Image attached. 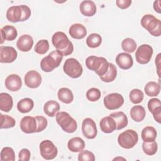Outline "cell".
<instances>
[{
  "instance_id": "6da1fadb",
  "label": "cell",
  "mask_w": 161,
  "mask_h": 161,
  "mask_svg": "<svg viewBox=\"0 0 161 161\" xmlns=\"http://www.w3.org/2000/svg\"><path fill=\"white\" fill-rule=\"evenodd\" d=\"M53 45L63 56L70 55L74 51L72 43L69 40L66 34L62 31L55 32L52 38Z\"/></svg>"
},
{
  "instance_id": "74e56055",
  "label": "cell",
  "mask_w": 161,
  "mask_h": 161,
  "mask_svg": "<svg viewBox=\"0 0 161 161\" xmlns=\"http://www.w3.org/2000/svg\"><path fill=\"white\" fill-rule=\"evenodd\" d=\"M129 97L132 103L138 104L143 101L144 94L141 90L138 89H133L130 91L129 94Z\"/></svg>"
},
{
  "instance_id": "5bb4252c",
  "label": "cell",
  "mask_w": 161,
  "mask_h": 161,
  "mask_svg": "<svg viewBox=\"0 0 161 161\" xmlns=\"http://www.w3.org/2000/svg\"><path fill=\"white\" fill-rule=\"evenodd\" d=\"M20 128L23 133H35L37 128V123L35 117L26 116H24L20 121Z\"/></svg>"
},
{
  "instance_id": "ab89813d",
  "label": "cell",
  "mask_w": 161,
  "mask_h": 161,
  "mask_svg": "<svg viewBox=\"0 0 161 161\" xmlns=\"http://www.w3.org/2000/svg\"><path fill=\"white\" fill-rule=\"evenodd\" d=\"M101 96V93L100 90L95 87L89 89L86 92L87 99L91 102H95L98 101L100 99Z\"/></svg>"
},
{
  "instance_id": "4316f807",
  "label": "cell",
  "mask_w": 161,
  "mask_h": 161,
  "mask_svg": "<svg viewBox=\"0 0 161 161\" xmlns=\"http://www.w3.org/2000/svg\"><path fill=\"white\" fill-rule=\"evenodd\" d=\"M60 109V104L54 100H50L45 103L43 106L44 113L50 117H53Z\"/></svg>"
},
{
  "instance_id": "e575fe53",
  "label": "cell",
  "mask_w": 161,
  "mask_h": 161,
  "mask_svg": "<svg viewBox=\"0 0 161 161\" xmlns=\"http://www.w3.org/2000/svg\"><path fill=\"white\" fill-rule=\"evenodd\" d=\"M136 43L131 38H126L121 42V48L126 53H133L136 48Z\"/></svg>"
},
{
  "instance_id": "484cf974",
  "label": "cell",
  "mask_w": 161,
  "mask_h": 161,
  "mask_svg": "<svg viewBox=\"0 0 161 161\" xmlns=\"http://www.w3.org/2000/svg\"><path fill=\"white\" fill-rule=\"evenodd\" d=\"M130 114L133 120L136 122H141L145 119L146 111L142 106L136 105L131 108Z\"/></svg>"
},
{
  "instance_id": "bcb514c9",
  "label": "cell",
  "mask_w": 161,
  "mask_h": 161,
  "mask_svg": "<svg viewBox=\"0 0 161 161\" xmlns=\"http://www.w3.org/2000/svg\"><path fill=\"white\" fill-rule=\"evenodd\" d=\"M23 11V18L21 21H25L27 20L31 16L30 8L26 5H21Z\"/></svg>"
},
{
  "instance_id": "4dcf8cb0",
  "label": "cell",
  "mask_w": 161,
  "mask_h": 161,
  "mask_svg": "<svg viewBox=\"0 0 161 161\" xmlns=\"http://www.w3.org/2000/svg\"><path fill=\"white\" fill-rule=\"evenodd\" d=\"M144 91L148 96L155 97L159 94L160 91V86L155 82L150 81L145 86Z\"/></svg>"
},
{
  "instance_id": "44dd1931",
  "label": "cell",
  "mask_w": 161,
  "mask_h": 161,
  "mask_svg": "<svg viewBox=\"0 0 161 161\" xmlns=\"http://www.w3.org/2000/svg\"><path fill=\"white\" fill-rule=\"evenodd\" d=\"M101 130L105 133H111L116 129V124L114 119L111 116L103 118L99 122Z\"/></svg>"
},
{
  "instance_id": "8992f818",
  "label": "cell",
  "mask_w": 161,
  "mask_h": 161,
  "mask_svg": "<svg viewBox=\"0 0 161 161\" xmlns=\"http://www.w3.org/2000/svg\"><path fill=\"white\" fill-rule=\"evenodd\" d=\"M138 141V133L133 130L128 129L120 133L118 137V143L122 148H133Z\"/></svg>"
},
{
  "instance_id": "60d3db41",
  "label": "cell",
  "mask_w": 161,
  "mask_h": 161,
  "mask_svg": "<svg viewBox=\"0 0 161 161\" xmlns=\"http://www.w3.org/2000/svg\"><path fill=\"white\" fill-rule=\"evenodd\" d=\"M78 160L79 161H94L95 156L89 150H82L78 155Z\"/></svg>"
},
{
  "instance_id": "8d00e7d4",
  "label": "cell",
  "mask_w": 161,
  "mask_h": 161,
  "mask_svg": "<svg viewBox=\"0 0 161 161\" xmlns=\"http://www.w3.org/2000/svg\"><path fill=\"white\" fill-rule=\"evenodd\" d=\"M15 160V153L13 149L9 147H4L1 152V161H14Z\"/></svg>"
},
{
  "instance_id": "d590c367",
  "label": "cell",
  "mask_w": 161,
  "mask_h": 161,
  "mask_svg": "<svg viewBox=\"0 0 161 161\" xmlns=\"http://www.w3.org/2000/svg\"><path fill=\"white\" fill-rule=\"evenodd\" d=\"M16 121L15 119L9 116L6 114H1V129H7L13 128L15 126Z\"/></svg>"
},
{
  "instance_id": "30bf717a",
  "label": "cell",
  "mask_w": 161,
  "mask_h": 161,
  "mask_svg": "<svg viewBox=\"0 0 161 161\" xmlns=\"http://www.w3.org/2000/svg\"><path fill=\"white\" fill-rule=\"evenodd\" d=\"M106 108L109 110H114L119 108L124 103L123 96L119 93L113 92L106 95L103 99Z\"/></svg>"
},
{
  "instance_id": "9a60e30c",
  "label": "cell",
  "mask_w": 161,
  "mask_h": 161,
  "mask_svg": "<svg viewBox=\"0 0 161 161\" xmlns=\"http://www.w3.org/2000/svg\"><path fill=\"white\" fill-rule=\"evenodd\" d=\"M4 84L8 90L11 91H17L21 87V79L17 74H10L6 78Z\"/></svg>"
},
{
  "instance_id": "681fc988",
  "label": "cell",
  "mask_w": 161,
  "mask_h": 161,
  "mask_svg": "<svg viewBox=\"0 0 161 161\" xmlns=\"http://www.w3.org/2000/svg\"><path fill=\"white\" fill-rule=\"evenodd\" d=\"M155 64L157 67V74L159 77H160V53H158L157 55V58H155Z\"/></svg>"
},
{
  "instance_id": "d4e9b609",
  "label": "cell",
  "mask_w": 161,
  "mask_h": 161,
  "mask_svg": "<svg viewBox=\"0 0 161 161\" xmlns=\"http://www.w3.org/2000/svg\"><path fill=\"white\" fill-rule=\"evenodd\" d=\"M67 147L72 152H80L85 147V142L80 137H74L69 140Z\"/></svg>"
},
{
  "instance_id": "9c48e42d",
  "label": "cell",
  "mask_w": 161,
  "mask_h": 161,
  "mask_svg": "<svg viewBox=\"0 0 161 161\" xmlns=\"http://www.w3.org/2000/svg\"><path fill=\"white\" fill-rule=\"evenodd\" d=\"M153 52V48L150 45L148 44L140 45L135 53L136 62L140 64H148L152 58Z\"/></svg>"
},
{
  "instance_id": "f6af8a7d",
  "label": "cell",
  "mask_w": 161,
  "mask_h": 161,
  "mask_svg": "<svg viewBox=\"0 0 161 161\" xmlns=\"http://www.w3.org/2000/svg\"><path fill=\"white\" fill-rule=\"evenodd\" d=\"M131 0H116V3L117 6L121 9H125L130 7V6L131 4Z\"/></svg>"
},
{
  "instance_id": "b9f144b4",
  "label": "cell",
  "mask_w": 161,
  "mask_h": 161,
  "mask_svg": "<svg viewBox=\"0 0 161 161\" xmlns=\"http://www.w3.org/2000/svg\"><path fill=\"white\" fill-rule=\"evenodd\" d=\"M35 118L37 123V128L36 132H41L47 128L48 125L47 119L42 116H35Z\"/></svg>"
},
{
  "instance_id": "603a6c76",
  "label": "cell",
  "mask_w": 161,
  "mask_h": 161,
  "mask_svg": "<svg viewBox=\"0 0 161 161\" xmlns=\"http://www.w3.org/2000/svg\"><path fill=\"white\" fill-rule=\"evenodd\" d=\"M109 116L112 117L116 124V129L118 130H121L128 125V120L127 116L122 111H118L111 113Z\"/></svg>"
},
{
  "instance_id": "83f0119b",
  "label": "cell",
  "mask_w": 161,
  "mask_h": 161,
  "mask_svg": "<svg viewBox=\"0 0 161 161\" xmlns=\"http://www.w3.org/2000/svg\"><path fill=\"white\" fill-rule=\"evenodd\" d=\"M58 99L64 103L70 104L74 100V94L70 89L67 87L60 88L57 92Z\"/></svg>"
},
{
  "instance_id": "836d02e7",
  "label": "cell",
  "mask_w": 161,
  "mask_h": 161,
  "mask_svg": "<svg viewBox=\"0 0 161 161\" xmlns=\"http://www.w3.org/2000/svg\"><path fill=\"white\" fill-rule=\"evenodd\" d=\"M158 149L157 143L155 141L150 142H143L142 143V150L148 155H153L156 153Z\"/></svg>"
},
{
  "instance_id": "1f68e13d",
  "label": "cell",
  "mask_w": 161,
  "mask_h": 161,
  "mask_svg": "<svg viewBox=\"0 0 161 161\" xmlns=\"http://www.w3.org/2000/svg\"><path fill=\"white\" fill-rule=\"evenodd\" d=\"M116 75H117V69L116 66L113 64L109 62V69L108 71L104 75L99 77L101 80H103V82H113L116 79Z\"/></svg>"
},
{
  "instance_id": "3957f363",
  "label": "cell",
  "mask_w": 161,
  "mask_h": 161,
  "mask_svg": "<svg viewBox=\"0 0 161 161\" xmlns=\"http://www.w3.org/2000/svg\"><path fill=\"white\" fill-rule=\"evenodd\" d=\"M63 59V55L57 50L43 57L40 62V67L43 72H50L58 67Z\"/></svg>"
},
{
  "instance_id": "ac0fdd59",
  "label": "cell",
  "mask_w": 161,
  "mask_h": 161,
  "mask_svg": "<svg viewBox=\"0 0 161 161\" xmlns=\"http://www.w3.org/2000/svg\"><path fill=\"white\" fill-rule=\"evenodd\" d=\"M33 45V39L29 35H23L18 38L16 42L18 48L24 52L30 51Z\"/></svg>"
},
{
  "instance_id": "7402d4cb",
  "label": "cell",
  "mask_w": 161,
  "mask_h": 161,
  "mask_svg": "<svg viewBox=\"0 0 161 161\" xmlns=\"http://www.w3.org/2000/svg\"><path fill=\"white\" fill-rule=\"evenodd\" d=\"M80 13L85 16H92L96 13V6L92 1L86 0L82 1L79 6Z\"/></svg>"
},
{
  "instance_id": "7dc6e473",
  "label": "cell",
  "mask_w": 161,
  "mask_h": 161,
  "mask_svg": "<svg viewBox=\"0 0 161 161\" xmlns=\"http://www.w3.org/2000/svg\"><path fill=\"white\" fill-rule=\"evenodd\" d=\"M154 119L158 123L161 122V107L155 109L152 113Z\"/></svg>"
},
{
  "instance_id": "f1b7e54d",
  "label": "cell",
  "mask_w": 161,
  "mask_h": 161,
  "mask_svg": "<svg viewBox=\"0 0 161 161\" xmlns=\"http://www.w3.org/2000/svg\"><path fill=\"white\" fill-rule=\"evenodd\" d=\"M141 136L143 142H153L157 138V131L153 126H148L142 130Z\"/></svg>"
},
{
  "instance_id": "ba28073f",
  "label": "cell",
  "mask_w": 161,
  "mask_h": 161,
  "mask_svg": "<svg viewBox=\"0 0 161 161\" xmlns=\"http://www.w3.org/2000/svg\"><path fill=\"white\" fill-rule=\"evenodd\" d=\"M40 152L44 159L52 160L57 157L58 149L52 141L45 140L40 144Z\"/></svg>"
},
{
  "instance_id": "5b68a950",
  "label": "cell",
  "mask_w": 161,
  "mask_h": 161,
  "mask_svg": "<svg viewBox=\"0 0 161 161\" xmlns=\"http://www.w3.org/2000/svg\"><path fill=\"white\" fill-rule=\"evenodd\" d=\"M56 121L62 129L69 133H74L77 128L76 121L67 112H58L56 115Z\"/></svg>"
},
{
  "instance_id": "f546056e",
  "label": "cell",
  "mask_w": 161,
  "mask_h": 161,
  "mask_svg": "<svg viewBox=\"0 0 161 161\" xmlns=\"http://www.w3.org/2000/svg\"><path fill=\"white\" fill-rule=\"evenodd\" d=\"M34 106L33 101L28 97H25L18 101L17 104L18 110L22 113L30 112Z\"/></svg>"
},
{
  "instance_id": "f907efd6",
  "label": "cell",
  "mask_w": 161,
  "mask_h": 161,
  "mask_svg": "<svg viewBox=\"0 0 161 161\" xmlns=\"http://www.w3.org/2000/svg\"><path fill=\"white\" fill-rule=\"evenodd\" d=\"M118 159H119V160H120V159H121H121H122V160H125V158H121H121H120V157H117V158H114L113 160H118Z\"/></svg>"
},
{
  "instance_id": "ffe728a7",
  "label": "cell",
  "mask_w": 161,
  "mask_h": 161,
  "mask_svg": "<svg viewBox=\"0 0 161 161\" xmlns=\"http://www.w3.org/2000/svg\"><path fill=\"white\" fill-rule=\"evenodd\" d=\"M69 35L74 39L80 40L84 38L87 35L86 27L80 23H75L70 26L69 30Z\"/></svg>"
},
{
  "instance_id": "d6986e66",
  "label": "cell",
  "mask_w": 161,
  "mask_h": 161,
  "mask_svg": "<svg viewBox=\"0 0 161 161\" xmlns=\"http://www.w3.org/2000/svg\"><path fill=\"white\" fill-rule=\"evenodd\" d=\"M18 32L15 27L11 25H5L1 29V44L4 40L13 41L17 37Z\"/></svg>"
},
{
  "instance_id": "c3c4849f",
  "label": "cell",
  "mask_w": 161,
  "mask_h": 161,
  "mask_svg": "<svg viewBox=\"0 0 161 161\" xmlns=\"http://www.w3.org/2000/svg\"><path fill=\"white\" fill-rule=\"evenodd\" d=\"M160 3L161 1L159 0L155 1L153 3V9L154 10L157 12L158 13H161V9H160Z\"/></svg>"
},
{
  "instance_id": "8fae6325",
  "label": "cell",
  "mask_w": 161,
  "mask_h": 161,
  "mask_svg": "<svg viewBox=\"0 0 161 161\" xmlns=\"http://www.w3.org/2000/svg\"><path fill=\"white\" fill-rule=\"evenodd\" d=\"M82 131L87 139H94L97 134V130L94 121L90 118H85L82 123Z\"/></svg>"
},
{
  "instance_id": "7c38bea8",
  "label": "cell",
  "mask_w": 161,
  "mask_h": 161,
  "mask_svg": "<svg viewBox=\"0 0 161 161\" xmlns=\"http://www.w3.org/2000/svg\"><path fill=\"white\" fill-rule=\"evenodd\" d=\"M18 56V53L14 48L9 46H1L0 62L1 63H11Z\"/></svg>"
},
{
  "instance_id": "cb8c5ba5",
  "label": "cell",
  "mask_w": 161,
  "mask_h": 161,
  "mask_svg": "<svg viewBox=\"0 0 161 161\" xmlns=\"http://www.w3.org/2000/svg\"><path fill=\"white\" fill-rule=\"evenodd\" d=\"M13 97L8 93L1 92L0 94V109L4 112H9L13 108Z\"/></svg>"
},
{
  "instance_id": "7a4b0ae2",
  "label": "cell",
  "mask_w": 161,
  "mask_h": 161,
  "mask_svg": "<svg viewBox=\"0 0 161 161\" xmlns=\"http://www.w3.org/2000/svg\"><path fill=\"white\" fill-rule=\"evenodd\" d=\"M85 63L87 69L94 71L99 77L104 75L109 69V62L102 57L89 56L86 58Z\"/></svg>"
},
{
  "instance_id": "2e32d148",
  "label": "cell",
  "mask_w": 161,
  "mask_h": 161,
  "mask_svg": "<svg viewBox=\"0 0 161 161\" xmlns=\"http://www.w3.org/2000/svg\"><path fill=\"white\" fill-rule=\"evenodd\" d=\"M7 19L12 23L21 21L23 18V11L21 5L9 7L6 11Z\"/></svg>"
},
{
  "instance_id": "4fadbf2b",
  "label": "cell",
  "mask_w": 161,
  "mask_h": 161,
  "mask_svg": "<svg viewBox=\"0 0 161 161\" xmlns=\"http://www.w3.org/2000/svg\"><path fill=\"white\" fill-rule=\"evenodd\" d=\"M25 85L30 88L35 89L38 87L42 80L41 75L36 70H32L28 71L24 77Z\"/></svg>"
},
{
  "instance_id": "277c9868",
  "label": "cell",
  "mask_w": 161,
  "mask_h": 161,
  "mask_svg": "<svg viewBox=\"0 0 161 161\" xmlns=\"http://www.w3.org/2000/svg\"><path fill=\"white\" fill-rule=\"evenodd\" d=\"M141 25L152 36H160L161 35V22L152 14H145L141 19Z\"/></svg>"
},
{
  "instance_id": "f35d334b",
  "label": "cell",
  "mask_w": 161,
  "mask_h": 161,
  "mask_svg": "<svg viewBox=\"0 0 161 161\" xmlns=\"http://www.w3.org/2000/svg\"><path fill=\"white\" fill-rule=\"evenodd\" d=\"M49 49V43L47 40H39L35 47V52L40 55L45 54Z\"/></svg>"
},
{
  "instance_id": "ee69618b",
  "label": "cell",
  "mask_w": 161,
  "mask_h": 161,
  "mask_svg": "<svg viewBox=\"0 0 161 161\" xmlns=\"http://www.w3.org/2000/svg\"><path fill=\"white\" fill-rule=\"evenodd\" d=\"M31 153L28 148H23L18 153V160L19 161H28L30 158Z\"/></svg>"
},
{
  "instance_id": "d6a6232c",
  "label": "cell",
  "mask_w": 161,
  "mask_h": 161,
  "mask_svg": "<svg viewBox=\"0 0 161 161\" xmlns=\"http://www.w3.org/2000/svg\"><path fill=\"white\" fill-rule=\"evenodd\" d=\"M102 43V37L98 33H92L86 39V44L90 48H97Z\"/></svg>"
},
{
  "instance_id": "7bdbcfd3",
  "label": "cell",
  "mask_w": 161,
  "mask_h": 161,
  "mask_svg": "<svg viewBox=\"0 0 161 161\" xmlns=\"http://www.w3.org/2000/svg\"><path fill=\"white\" fill-rule=\"evenodd\" d=\"M148 109L150 113H152L155 109L161 107V103L158 98H152L148 102Z\"/></svg>"
},
{
  "instance_id": "52a82bcc",
  "label": "cell",
  "mask_w": 161,
  "mask_h": 161,
  "mask_svg": "<svg viewBox=\"0 0 161 161\" xmlns=\"http://www.w3.org/2000/svg\"><path fill=\"white\" fill-rule=\"evenodd\" d=\"M63 70L67 75L73 79L79 77L83 72L81 64L74 58H69L65 60L63 66Z\"/></svg>"
},
{
  "instance_id": "e0dca14e",
  "label": "cell",
  "mask_w": 161,
  "mask_h": 161,
  "mask_svg": "<svg viewBox=\"0 0 161 161\" xmlns=\"http://www.w3.org/2000/svg\"><path fill=\"white\" fill-rule=\"evenodd\" d=\"M116 62L118 67L123 70L130 69L133 64V60L131 55L126 52L118 54L116 57Z\"/></svg>"
}]
</instances>
